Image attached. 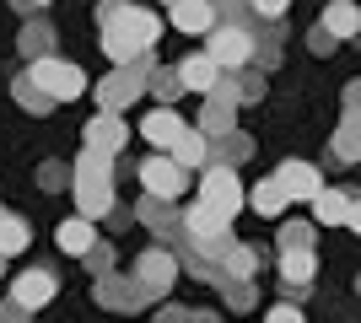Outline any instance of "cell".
<instances>
[{
  "label": "cell",
  "instance_id": "cell-6",
  "mask_svg": "<svg viewBox=\"0 0 361 323\" xmlns=\"http://www.w3.org/2000/svg\"><path fill=\"white\" fill-rule=\"evenodd\" d=\"M200 200L216 205L221 215H238L243 205H248V194H243V184H238V167L205 162V167H200Z\"/></svg>",
  "mask_w": 361,
  "mask_h": 323
},
{
  "label": "cell",
  "instance_id": "cell-10",
  "mask_svg": "<svg viewBox=\"0 0 361 323\" xmlns=\"http://www.w3.org/2000/svg\"><path fill=\"white\" fill-rule=\"evenodd\" d=\"M135 221L140 227H151V237H162L173 253H178L189 237H183V215L173 210V200H157V194H140V205H135Z\"/></svg>",
  "mask_w": 361,
  "mask_h": 323
},
{
  "label": "cell",
  "instance_id": "cell-12",
  "mask_svg": "<svg viewBox=\"0 0 361 323\" xmlns=\"http://www.w3.org/2000/svg\"><path fill=\"white\" fill-rule=\"evenodd\" d=\"M54 291H60V280L49 275V270H22V275L11 280V296H16V302H22L27 312L49 308V302H54Z\"/></svg>",
  "mask_w": 361,
  "mask_h": 323
},
{
  "label": "cell",
  "instance_id": "cell-46",
  "mask_svg": "<svg viewBox=\"0 0 361 323\" xmlns=\"http://www.w3.org/2000/svg\"><path fill=\"white\" fill-rule=\"evenodd\" d=\"M356 291H361V275H356Z\"/></svg>",
  "mask_w": 361,
  "mask_h": 323
},
{
  "label": "cell",
  "instance_id": "cell-14",
  "mask_svg": "<svg viewBox=\"0 0 361 323\" xmlns=\"http://www.w3.org/2000/svg\"><path fill=\"white\" fill-rule=\"evenodd\" d=\"M178 129H183V119L173 113V103L151 108L146 119H140V140H151V151H167V146L178 140Z\"/></svg>",
  "mask_w": 361,
  "mask_h": 323
},
{
  "label": "cell",
  "instance_id": "cell-21",
  "mask_svg": "<svg viewBox=\"0 0 361 323\" xmlns=\"http://www.w3.org/2000/svg\"><path fill=\"white\" fill-rule=\"evenodd\" d=\"M16 54H27V60H38V54H54V27H49L38 11H32L27 22H22V32H16Z\"/></svg>",
  "mask_w": 361,
  "mask_h": 323
},
{
  "label": "cell",
  "instance_id": "cell-37",
  "mask_svg": "<svg viewBox=\"0 0 361 323\" xmlns=\"http://www.w3.org/2000/svg\"><path fill=\"white\" fill-rule=\"evenodd\" d=\"M81 259L92 264V275H103V270H114V243H103V237H97V243H92Z\"/></svg>",
  "mask_w": 361,
  "mask_h": 323
},
{
  "label": "cell",
  "instance_id": "cell-25",
  "mask_svg": "<svg viewBox=\"0 0 361 323\" xmlns=\"http://www.w3.org/2000/svg\"><path fill=\"white\" fill-rule=\"evenodd\" d=\"M11 97H16V108H27V113H38V119H44V113H54V97L44 92V87H38V81L27 76V70H16V81H11Z\"/></svg>",
  "mask_w": 361,
  "mask_h": 323
},
{
  "label": "cell",
  "instance_id": "cell-40",
  "mask_svg": "<svg viewBox=\"0 0 361 323\" xmlns=\"http://www.w3.org/2000/svg\"><path fill=\"white\" fill-rule=\"evenodd\" d=\"M264 318H270V323H302V308H297V302H275Z\"/></svg>",
  "mask_w": 361,
  "mask_h": 323
},
{
  "label": "cell",
  "instance_id": "cell-47",
  "mask_svg": "<svg viewBox=\"0 0 361 323\" xmlns=\"http://www.w3.org/2000/svg\"><path fill=\"white\" fill-rule=\"evenodd\" d=\"M0 215H6V205H0Z\"/></svg>",
  "mask_w": 361,
  "mask_h": 323
},
{
  "label": "cell",
  "instance_id": "cell-3",
  "mask_svg": "<svg viewBox=\"0 0 361 323\" xmlns=\"http://www.w3.org/2000/svg\"><path fill=\"white\" fill-rule=\"evenodd\" d=\"M151 65H157V60H151V49H140L130 65H114V70L97 81V108H119V113H124V108L135 103V97H146V76H151Z\"/></svg>",
  "mask_w": 361,
  "mask_h": 323
},
{
  "label": "cell",
  "instance_id": "cell-17",
  "mask_svg": "<svg viewBox=\"0 0 361 323\" xmlns=\"http://www.w3.org/2000/svg\"><path fill=\"white\" fill-rule=\"evenodd\" d=\"M281 54H286V16H281V22L254 27V65H259V70H275V65H281Z\"/></svg>",
  "mask_w": 361,
  "mask_h": 323
},
{
  "label": "cell",
  "instance_id": "cell-7",
  "mask_svg": "<svg viewBox=\"0 0 361 323\" xmlns=\"http://www.w3.org/2000/svg\"><path fill=\"white\" fill-rule=\"evenodd\" d=\"M140 189L157 194V200H178L183 189H189V167H178L173 151H151L146 162H140Z\"/></svg>",
  "mask_w": 361,
  "mask_h": 323
},
{
  "label": "cell",
  "instance_id": "cell-24",
  "mask_svg": "<svg viewBox=\"0 0 361 323\" xmlns=\"http://www.w3.org/2000/svg\"><path fill=\"white\" fill-rule=\"evenodd\" d=\"M318 22H324L334 38H356V32H361V6H356V0H329Z\"/></svg>",
  "mask_w": 361,
  "mask_h": 323
},
{
  "label": "cell",
  "instance_id": "cell-9",
  "mask_svg": "<svg viewBox=\"0 0 361 323\" xmlns=\"http://www.w3.org/2000/svg\"><path fill=\"white\" fill-rule=\"evenodd\" d=\"M92 296H97V308H108V312H146V302H151V296L140 291L135 275H114V270H103V275H97Z\"/></svg>",
  "mask_w": 361,
  "mask_h": 323
},
{
  "label": "cell",
  "instance_id": "cell-19",
  "mask_svg": "<svg viewBox=\"0 0 361 323\" xmlns=\"http://www.w3.org/2000/svg\"><path fill=\"white\" fill-rule=\"evenodd\" d=\"M178 81H183V92H211L216 81H221V65L211 60V54H189V60H178Z\"/></svg>",
  "mask_w": 361,
  "mask_h": 323
},
{
  "label": "cell",
  "instance_id": "cell-39",
  "mask_svg": "<svg viewBox=\"0 0 361 323\" xmlns=\"http://www.w3.org/2000/svg\"><path fill=\"white\" fill-rule=\"evenodd\" d=\"M211 6H216L221 22H248V16H254V11H248V0H211Z\"/></svg>",
  "mask_w": 361,
  "mask_h": 323
},
{
  "label": "cell",
  "instance_id": "cell-36",
  "mask_svg": "<svg viewBox=\"0 0 361 323\" xmlns=\"http://www.w3.org/2000/svg\"><path fill=\"white\" fill-rule=\"evenodd\" d=\"M307 49H313L318 60H329L334 49H340V38H334V32L324 27V22H313V27H307Z\"/></svg>",
  "mask_w": 361,
  "mask_h": 323
},
{
  "label": "cell",
  "instance_id": "cell-43",
  "mask_svg": "<svg viewBox=\"0 0 361 323\" xmlns=\"http://www.w3.org/2000/svg\"><path fill=\"white\" fill-rule=\"evenodd\" d=\"M49 0H11V11H22V16H32V11H44Z\"/></svg>",
  "mask_w": 361,
  "mask_h": 323
},
{
  "label": "cell",
  "instance_id": "cell-26",
  "mask_svg": "<svg viewBox=\"0 0 361 323\" xmlns=\"http://www.w3.org/2000/svg\"><path fill=\"white\" fill-rule=\"evenodd\" d=\"M334 162H361V108H345L334 129Z\"/></svg>",
  "mask_w": 361,
  "mask_h": 323
},
{
  "label": "cell",
  "instance_id": "cell-2",
  "mask_svg": "<svg viewBox=\"0 0 361 323\" xmlns=\"http://www.w3.org/2000/svg\"><path fill=\"white\" fill-rule=\"evenodd\" d=\"M71 194H75V210L92 215V221L114 215V156L81 146V156L71 162Z\"/></svg>",
  "mask_w": 361,
  "mask_h": 323
},
{
  "label": "cell",
  "instance_id": "cell-8",
  "mask_svg": "<svg viewBox=\"0 0 361 323\" xmlns=\"http://www.w3.org/2000/svg\"><path fill=\"white\" fill-rule=\"evenodd\" d=\"M135 280H140V291L157 302V296H167L173 291V280H178V253L167 243H157V248H146L135 259Z\"/></svg>",
  "mask_w": 361,
  "mask_h": 323
},
{
  "label": "cell",
  "instance_id": "cell-4",
  "mask_svg": "<svg viewBox=\"0 0 361 323\" xmlns=\"http://www.w3.org/2000/svg\"><path fill=\"white\" fill-rule=\"evenodd\" d=\"M27 76L44 87L54 103H75V97L87 92V70L71 60H60V54H38V60H27Z\"/></svg>",
  "mask_w": 361,
  "mask_h": 323
},
{
  "label": "cell",
  "instance_id": "cell-27",
  "mask_svg": "<svg viewBox=\"0 0 361 323\" xmlns=\"http://www.w3.org/2000/svg\"><path fill=\"white\" fill-rule=\"evenodd\" d=\"M248 205H254V210L264 215V221H275V215H286L291 194H286V189H281V178H275V172H270V178H264V184H259L254 194H248Z\"/></svg>",
  "mask_w": 361,
  "mask_h": 323
},
{
  "label": "cell",
  "instance_id": "cell-11",
  "mask_svg": "<svg viewBox=\"0 0 361 323\" xmlns=\"http://www.w3.org/2000/svg\"><path fill=\"white\" fill-rule=\"evenodd\" d=\"M81 140H87L92 151L119 156V151H124V140H130V129H124V119H119V108H97V119H87Z\"/></svg>",
  "mask_w": 361,
  "mask_h": 323
},
{
  "label": "cell",
  "instance_id": "cell-32",
  "mask_svg": "<svg viewBox=\"0 0 361 323\" xmlns=\"http://www.w3.org/2000/svg\"><path fill=\"white\" fill-rule=\"evenodd\" d=\"M146 92L157 97V103H178V97H183V81H178V70H157V65H151Z\"/></svg>",
  "mask_w": 361,
  "mask_h": 323
},
{
  "label": "cell",
  "instance_id": "cell-41",
  "mask_svg": "<svg viewBox=\"0 0 361 323\" xmlns=\"http://www.w3.org/2000/svg\"><path fill=\"white\" fill-rule=\"evenodd\" d=\"M16 318H32V312L22 308V302H16V296H6V302H0V323H16Z\"/></svg>",
  "mask_w": 361,
  "mask_h": 323
},
{
  "label": "cell",
  "instance_id": "cell-38",
  "mask_svg": "<svg viewBox=\"0 0 361 323\" xmlns=\"http://www.w3.org/2000/svg\"><path fill=\"white\" fill-rule=\"evenodd\" d=\"M286 6H291V0H248V11H254L259 22H281V16H286Z\"/></svg>",
  "mask_w": 361,
  "mask_h": 323
},
{
  "label": "cell",
  "instance_id": "cell-48",
  "mask_svg": "<svg viewBox=\"0 0 361 323\" xmlns=\"http://www.w3.org/2000/svg\"><path fill=\"white\" fill-rule=\"evenodd\" d=\"M162 6H173V0H162Z\"/></svg>",
  "mask_w": 361,
  "mask_h": 323
},
{
  "label": "cell",
  "instance_id": "cell-42",
  "mask_svg": "<svg viewBox=\"0 0 361 323\" xmlns=\"http://www.w3.org/2000/svg\"><path fill=\"white\" fill-rule=\"evenodd\" d=\"M340 103H345V108H361V81H345V92H340Z\"/></svg>",
  "mask_w": 361,
  "mask_h": 323
},
{
  "label": "cell",
  "instance_id": "cell-28",
  "mask_svg": "<svg viewBox=\"0 0 361 323\" xmlns=\"http://www.w3.org/2000/svg\"><path fill=\"white\" fill-rule=\"evenodd\" d=\"M238 124V103H226V97L205 92V108H200V129L205 135H221V129H232Z\"/></svg>",
  "mask_w": 361,
  "mask_h": 323
},
{
  "label": "cell",
  "instance_id": "cell-13",
  "mask_svg": "<svg viewBox=\"0 0 361 323\" xmlns=\"http://www.w3.org/2000/svg\"><path fill=\"white\" fill-rule=\"evenodd\" d=\"M167 11H173V27H178V32H189V38H205V32H211L216 22H221L211 0H173Z\"/></svg>",
  "mask_w": 361,
  "mask_h": 323
},
{
  "label": "cell",
  "instance_id": "cell-29",
  "mask_svg": "<svg viewBox=\"0 0 361 323\" xmlns=\"http://www.w3.org/2000/svg\"><path fill=\"white\" fill-rule=\"evenodd\" d=\"M27 243H32V227L22 221V215H0V253L6 259H16V253H27Z\"/></svg>",
  "mask_w": 361,
  "mask_h": 323
},
{
  "label": "cell",
  "instance_id": "cell-20",
  "mask_svg": "<svg viewBox=\"0 0 361 323\" xmlns=\"http://www.w3.org/2000/svg\"><path fill=\"white\" fill-rule=\"evenodd\" d=\"M54 243H60V253H87V248L97 243V227H92V215L75 210L71 221H60V227H54Z\"/></svg>",
  "mask_w": 361,
  "mask_h": 323
},
{
  "label": "cell",
  "instance_id": "cell-34",
  "mask_svg": "<svg viewBox=\"0 0 361 323\" xmlns=\"http://www.w3.org/2000/svg\"><path fill=\"white\" fill-rule=\"evenodd\" d=\"M38 189H44V194H60V189H71V162L49 156L44 167H38Z\"/></svg>",
  "mask_w": 361,
  "mask_h": 323
},
{
  "label": "cell",
  "instance_id": "cell-15",
  "mask_svg": "<svg viewBox=\"0 0 361 323\" xmlns=\"http://www.w3.org/2000/svg\"><path fill=\"white\" fill-rule=\"evenodd\" d=\"M275 178H281V189H286L291 200H313L318 189H324V172H318L313 162H281Z\"/></svg>",
  "mask_w": 361,
  "mask_h": 323
},
{
  "label": "cell",
  "instance_id": "cell-45",
  "mask_svg": "<svg viewBox=\"0 0 361 323\" xmlns=\"http://www.w3.org/2000/svg\"><path fill=\"white\" fill-rule=\"evenodd\" d=\"M0 275H6V253H0Z\"/></svg>",
  "mask_w": 361,
  "mask_h": 323
},
{
  "label": "cell",
  "instance_id": "cell-18",
  "mask_svg": "<svg viewBox=\"0 0 361 323\" xmlns=\"http://www.w3.org/2000/svg\"><path fill=\"white\" fill-rule=\"evenodd\" d=\"M167 151H173V162H178V167H205V156H211V135H205V129H189V124H183L178 129V140H173V146H167Z\"/></svg>",
  "mask_w": 361,
  "mask_h": 323
},
{
  "label": "cell",
  "instance_id": "cell-44",
  "mask_svg": "<svg viewBox=\"0 0 361 323\" xmlns=\"http://www.w3.org/2000/svg\"><path fill=\"white\" fill-rule=\"evenodd\" d=\"M345 227L361 237V200H350V210H345Z\"/></svg>",
  "mask_w": 361,
  "mask_h": 323
},
{
  "label": "cell",
  "instance_id": "cell-23",
  "mask_svg": "<svg viewBox=\"0 0 361 323\" xmlns=\"http://www.w3.org/2000/svg\"><path fill=\"white\" fill-rule=\"evenodd\" d=\"M345 210H350V194H345V189H329V184H324L313 194V221H318V227H345Z\"/></svg>",
  "mask_w": 361,
  "mask_h": 323
},
{
  "label": "cell",
  "instance_id": "cell-33",
  "mask_svg": "<svg viewBox=\"0 0 361 323\" xmlns=\"http://www.w3.org/2000/svg\"><path fill=\"white\" fill-rule=\"evenodd\" d=\"M232 81H238V103H264V70L254 60L243 65V70H232Z\"/></svg>",
  "mask_w": 361,
  "mask_h": 323
},
{
  "label": "cell",
  "instance_id": "cell-31",
  "mask_svg": "<svg viewBox=\"0 0 361 323\" xmlns=\"http://www.w3.org/2000/svg\"><path fill=\"white\" fill-rule=\"evenodd\" d=\"M216 291L226 296V308H232V312H248V308L259 302L254 280H232V275H221V280H216Z\"/></svg>",
  "mask_w": 361,
  "mask_h": 323
},
{
  "label": "cell",
  "instance_id": "cell-16",
  "mask_svg": "<svg viewBox=\"0 0 361 323\" xmlns=\"http://www.w3.org/2000/svg\"><path fill=\"white\" fill-rule=\"evenodd\" d=\"M248 156H254V135H243L238 124H232V129L211 135V156H205V162H221V167H243Z\"/></svg>",
  "mask_w": 361,
  "mask_h": 323
},
{
  "label": "cell",
  "instance_id": "cell-5",
  "mask_svg": "<svg viewBox=\"0 0 361 323\" xmlns=\"http://www.w3.org/2000/svg\"><path fill=\"white\" fill-rule=\"evenodd\" d=\"M205 54L221 70H243V65L254 60V22H216L205 32Z\"/></svg>",
  "mask_w": 361,
  "mask_h": 323
},
{
  "label": "cell",
  "instance_id": "cell-1",
  "mask_svg": "<svg viewBox=\"0 0 361 323\" xmlns=\"http://www.w3.org/2000/svg\"><path fill=\"white\" fill-rule=\"evenodd\" d=\"M157 38H162V16L146 11V6H124L114 22L97 27V44H103L108 65H130L140 49H157Z\"/></svg>",
  "mask_w": 361,
  "mask_h": 323
},
{
  "label": "cell",
  "instance_id": "cell-30",
  "mask_svg": "<svg viewBox=\"0 0 361 323\" xmlns=\"http://www.w3.org/2000/svg\"><path fill=\"white\" fill-rule=\"evenodd\" d=\"M259 259H264L259 248H248V243H232V248H226V259H221V270H226L232 280H254V275H259Z\"/></svg>",
  "mask_w": 361,
  "mask_h": 323
},
{
  "label": "cell",
  "instance_id": "cell-35",
  "mask_svg": "<svg viewBox=\"0 0 361 323\" xmlns=\"http://www.w3.org/2000/svg\"><path fill=\"white\" fill-rule=\"evenodd\" d=\"M318 221H281V248H313Z\"/></svg>",
  "mask_w": 361,
  "mask_h": 323
},
{
  "label": "cell",
  "instance_id": "cell-22",
  "mask_svg": "<svg viewBox=\"0 0 361 323\" xmlns=\"http://www.w3.org/2000/svg\"><path fill=\"white\" fill-rule=\"evenodd\" d=\"M281 280L291 291H307L313 286V248H281Z\"/></svg>",
  "mask_w": 361,
  "mask_h": 323
}]
</instances>
